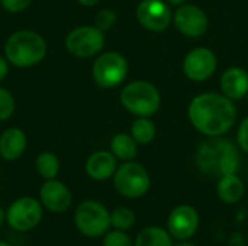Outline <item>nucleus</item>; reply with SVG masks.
Listing matches in <instances>:
<instances>
[{
    "label": "nucleus",
    "mask_w": 248,
    "mask_h": 246,
    "mask_svg": "<svg viewBox=\"0 0 248 246\" xmlns=\"http://www.w3.org/2000/svg\"><path fill=\"white\" fill-rule=\"evenodd\" d=\"M192 125L206 136H221L235 123L237 109L231 99L217 93L196 96L189 106Z\"/></svg>",
    "instance_id": "f257e3e1"
},
{
    "label": "nucleus",
    "mask_w": 248,
    "mask_h": 246,
    "mask_svg": "<svg viewBox=\"0 0 248 246\" xmlns=\"http://www.w3.org/2000/svg\"><path fill=\"white\" fill-rule=\"evenodd\" d=\"M196 165L201 173L208 177L221 178L224 175L235 174L240 167V155L237 146L219 136L201 144L196 154Z\"/></svg>",
    "instance_id": "f03ea898"
},
{
    "label": "nucleus",
    "mask_w": 248,
    "mask_h": 246,
    "mask_svg": "<svg viewBox=\"0 0 248 246\" xmlns=\"http://www.w3.org/2000/svg\"><path fill=\"white\" fill-rule=\"evenodd\" d=\"M6 58L16 67L38 64L46 54V43L41 35L32 30L15 32L4 46Z\"/></svg>",
    "instance_id": "7ed1b4c3"
},
{
    "label": "nucleus",
    "mask_w": 248,
    "mask_h": 246,
    "mask_svg": "<svg viewBox=\"0 0 248 246\" xmlns=\"http://www.w3.org/2000/svg\"><path fill=\"white\" fill-rule=\"evenodd\" d=\"M121 101L132 115L148 117L160 107V93L148 81H134L122 90Z\"/></svg>",
    "instance_id": "20e7f679"
},
{
    "label": "nucleus",
    "mask_w": 248,
    "mask_h": 246,
    "mask_svg": "<svg viewBox=\"0 0 248 246\" xmlns=\"http://www.w3.org/2000/svg\"><path fill=\"white\" fill-rule=\"evenodd\" d=\"M74 225L84 236L100 238L109 232V228H112L110 213L102 203L87 200L76 209Z\"/></svg>",
    "instance_id": "39448f33"
},
{
    "label": "nucleus",
    "mask_w": 248,
    "mask_h": 246,
    "mask_svg": "<svg viewBox=\"0 0 248 246\" xmlns=\"http://www.w3.org/2000/svg\"><path fill=\"white\" fill-rule=\"evenodd\" d=\"M113 186L121 196L126 199H140L148 193L151 180L141 164L125 161L113 174Z\"/></svg>",
    "instance_id": "423d86ee"
},
{
    "label": "nucleus",
    "mask_w": 248,
    "mask_h": 246,
    "mask_svg": "<svg viewBox=\"0 0 248 246\" xmlns=\"http://www.w3.org/2000/svg\"><path fill=\"white\" fill-rule=\"evenodd\" d=\"M128 62L118 52H106L94 61L93 78L100 87H116L125 80Z\"/></svg>",
    "instance_id": "0eeeda50"
},
{
    "label": "nucleus",
    "mask_w": 248,
    "mask_h": 246,
    "mask_svg": "<svg viewBox=\"0 0 248 246\" xmlns=\"http://www.w3.org/2000/svg\"><path fill=\"white\" fill-rule=\"evenodd\" d=\"M42 204L32 197L17 199L10 204L6 213V220L13 231L29 232L35 229L42 219Z\"/></svg>",
    "instance_id": "6e6552de"
},
{
    "label": "nucleus",
    "mask_w": 248,
    "mask_h": 246,
    "mask_svg": "<svg viewBox=\"0 0 248 246\" xmlns=\"http://www.w3.org/2000/svg\"><path fill=\"white\" fill-rule=\"evenodd\" d=\"M105 45V36L100 29L96 26H80L71 30L65 39V48L70 54L78 58H89Z\"/></svg>",
    "instance_id": "1a4fd4ad"
},
{
    "label": "nucleus",
    "mask_w": 248,
    "mask_h": 246,
    "mask_svg": "<svg viewBox=\"0 0 248 246\" xmlns=\"http://www.w3.org/2000/svg\"><path fill=\"white\" fill-rule=\"evenodd\" d=\"M199 225L201 217L198 210L190 204H180L170 212L166 229L173 239L187 241L196 235Z\"/></svg>",
    "instance_id": "9d476101"
},
{
    "label": "nucleus",
    "mask_w": 248,
    "mask_h": 246,
    "mask_svg": "<svg viewBox=\"0 0 248 246\" xmlns=\"http://www.w3.org/2000/svg\"><path fill=\"white\" fill-rule=\"evenodd\" d=\"M137 19L145 29L161 32L171 22V10L163 0H142L137 7Z\"/></svg>",
    "instance_id": "9b49d317"
},
{
    "label": "nucleus",
    "mask_w": 248,
    "mask_h": 246,
    "mask_svg": "<svg viewBox=\"0 0 248 246\" xmlns=\"http://www.w3.org/2000/svg\"><path fill=\"white\" fill-rule=\"evenodd\" d=\"M217 70V57L208 48L192 49L183 62V71L192 81H205Z\"/></svg>",
    "instance_id": "f8f14e48"
},
{
    "label": "nucleus",
    "mask_w": 248,
    "mask_h": 246,
    "mask_svg": "<svg viewBox=\"0 0 248 246\" xmlns=\"http://www.w3.org/2000/svg\"><path fill=\"white\" fill-rule=\"evenodd\" d=\"M173 22L177 30L186 36L198 38L202 36L208 29V16L205 12L195 4L180 6L173 16Z\"/></svg>",
    "instance_id": "ddd939ff"
},
{
    "label": "nucleus",
    "mask_w": 248,
    "mask_h": 246,
    "mask_svg": "<svg viewBox=\"0 0 248 246\" xmlns=\"http://www.w3.org/2000/svg\"><path fill=\"white\" fill-rule=\"evenodd\" d=\"M41 204L54 213H64L71 206V193L65 184L55 178L48 180L42 184L39 191Z\"/></svg>",
    "instance_id": "4468645a"
},
{
    "label": "nucleus",
    "mask_w": 248,
    "mask_h": 246,
    "mask_svg": "<svg viewBox=\"0 0 248 246\" xmlns=\"http://www.w3.org/2000/svg\"><path fill=\"white\" fill-rule=\"evenodd\" d=\"M118 168L116 157L108 151H97L92 154L86 162V173L92 180L103 181L110 178Z\"/></svg>",
    "instance_id": "2eb2a0df"
},
{
    "label": "nucleus",
    "mask_w": 248,
    "mask_h": 246,
    "mask_svg": "<svg viewBox=\"0 0 248 246\" xmlns=\"http://www.w3.org/2000/svg\"><path fill=\"white\" fill-rule=\"evenodd\" d=\"M221 90L231 100L243 99L248 93V72L244 68L231 67L221 77Z\"/></svg>",
    "instance_id": "dca6fc26"
},
{
    "label": "nucleus",
    "mask_w": 248,
    "mask_h": 246,
    "mask_svg": "<svg viewBox=\"0 0 248 246\" xmlns=\"http://www.w3.org/2000/svg\"><path fill=\"white\" fill-rule=\"evenodd\" d=\"M26 148V136L17 128L6 129L0 136V155L7 159L13 161L17 159Z\"/></svg>",
    "instance_id": "f3484780"
},
{
    "label": "nucleus",
    "mask_w": 248,
    "mask_h": 246,
    "mask_svg": "<svg viewBox=\"0 0 248 246\" xmlns=\"http://www.w3.org/2000/svg\"><path fill=\"white\" fill-rule=\"evenodd\" d=\"M217 193H218V197L224 203L235 204L244 197L246 186L237 174H230V175H224L219 178Z\"/></svg>",
    "instance_id": "a211bd4d"
},
{
    "label": "nucleus",
    "mask_w": 248,
    "mask_h": 246,
    "mask_svg": "<svg viewBox=\"0 0 248 246\" xmlns=\"http://www.w3.org/2000/svg\"><path fill=\"white\" fill-rule=\"evenodd\" d=\"M134 246H173V238L166 228L147 226L137 235Z\"/></svg>",
    "instance_id": "6ab92c4d"
},
{
    "label": "nucleus",
    "mask_w": 248,
    "mask_h": 246,
    "mask_svg": "<svg viewBox=\"0 0 248 246\" xmlns=\"http://www.w3.org/2000/svg\"><path fill=\"white\" fill-rule=\"evenodd\" d=\"M112 154L122 161H131L137 155V142L132 136L119 133L110 142Z\"/></svg>",
    "instance_id": "aec40b11"
},
{
    "label": "nucleus",
    "mask_w": 248,
    "mask_h": 246,
    "mask_svg": "<svg viewBox=\"0 0 248 246\" xmlns=\"http://www.w3.org/2000/svg\"><path fill=\"white\" fill-rule=\"evenodd\" d=\"M131 136L137 144L147 145L155 138V126L147 117H138L131 126Z\"/></svg>",
    "instance_id": "412c9836"
},
{
    "label": "nucleus",
    "mask_w": 248,
    "mask_h": 246,
    "mask_svg": "<svg viewBox=\"0 0 248 246\" xmlns=\"http://www.w3.org/2000/svg\"><path fill=\"white\" fill-rule=\"evenodd\" d=\"M36 171L45 180H52L60 171L58 158L52 152H42L36 158Z\"/></svg>",
    "instance_id": "4be33fe9"
},
{
    "label": "nucleus",
    "mask_w": 248,
    "mask_h": 246,
    "mask_svg": "<svg viewBox=\"0 0 248 246\" xmlns=\"http://www.w3.org/2000/svg\"><path fill=\"white\" fill-rule=\"evenodd\" d=\"M135 225V213L128 207H116L110 213V226L118 231H129Z\"/></svg>",
    "instance_id": "5701e85b"
},
{
    "label": "nucleus",
    "mask_w": 248,
    "mask_h": 246,
    "mask_svg": "<svg viewBox=\"0 0 248 246\" xmlns=\"http://www.w3.org/2000/svg\"><path fill=\"white\" fill-rule=\"evenodd\" d=\"M103 246H134V241L125 231L113 229L105 235Z\"/></svg>",
    "instance_id": "b1692460"
},
{
    "label": "nucleus",
    "mask_w": 248,
    "mask_h": 246,
    "mask_svg": "<svg viewBox=\"0 0 248 246\" xmlns=\"http://www.w3.org/2000/svg\"><path fill=\"white\" fill-rule=\"evenodd\" d=\"M116 13L110 9H103L100 10L96 17H94V23H96V28L100 29L102 32L103 30H109L113 28V25L116 23Z\"/></svg>",
    "instance_id": "393cba45"
},
{
    "label": "nucleus",
    "mask_w": 248,
    "mask_h": 246,
    "mask_svg": "<svg viewBox=\"0 0 248 246\" xmlns=\"http://www.w3.org/2000/svg\"><path fill=\"white\" fill-rule=\"evenodd\" d=\"M13 110H15V99L6 88L0 87V120L9 119Z\"/></svg>",
    "instance_id": "a878e982"
},
{
    "label": "nucleus",
    "mask_w": 248,
    "mask_h": 246,
    "mask_svg": "<svg viewBox=\"0 0 248 246\" xmlns=\"http://www.w3.org/2000/svg\"><path fill=\"white\" fill-rule=\"evenodd\" d=\"M31 1L32 0H1V4L7 12L17 13V12L25 10L31 4Z\"/></svg>",
    "instance_id": "bb28decb"
},
{
    "label": "nucleus",
    "mask_w": 248,
    "mask_h": 246,
    "mask_svg": "<svg viewBox=\"0 0 248 246\" xmlns=\"http://www.w3.org/2000/svg\"><path fill=\"white\" fill-rule=\"evenodd\" d=\"M238 145L240 148L248 154V117H246L238 129Z\"/></svg>",
    "instance_id": "cd10ccee"
},
{
    "label": "nucleus",
    "mask_w": 248,
    "mask_h": 246,
    "mask_svg": "<svg viewBox=\"0 0 248 246\" xmlns=\"http://www.w3.org/2000/svg\"><path fill=\"white\" fill-rule=\"evenodd\" d=\"M7 70H9V67H7V62H6V59L0 57V80H3V78L6 77V74H7Z\"/></svg>",
    "instance_id": "c85d7f7f"
},
{
    "label": "nucleus",
    "mask_w": 248,
    "mask_h": 246,
    "mask_svg": "<svg viewBox=\"0 0 248 246\" xmlns=\"http://www.w3.org/2000/svg\"><path fill=\"white\" fill-rule=\"evenodd\" d=\"M77 1L83 6H94V4H97L99 0H77Z\"/></svg>",
    "instance_id": "c756f323"
},
{
    "label": "nucleus",
    "mask_w": 248,
    "mask_h": 246,
    "mask_svg": "<svg viewBox=\"0 0 248 246\" xmlns=\"http://www.w3.org/2000/svg\"><path fill=\"white\" fill-rule=\"evenodd\" d=\"M173 246H196L195 244H192V242H189V239L187 241H177V244H173Z\"/></svg>",
    "instance_id": "7c9ffc66"
},
{
    "label": "nucleus",
    "mask_w": 248,
    "mask_h": 246,
    "mask_svg": "<svg viewBox=\"0 0 248 246\" xmlns=\"http://www.w3.org/2000/svg\"><path fill=\"white\" fill-rule=\"evenodd\" d=\"M4 220H6V213H4V212H3V209L0 207V228L3 226Z\"/></svg>",
    "instance_id": "2f4dec72"
},
{
    "label": "nucleus",
    "mask_w": 248,
    "mask_h": 246,
    "mask_svg": "<svg viewBox=\"0 0 248 246\" xmlns=\"http://www.w3.org/2000/svg\"><path fill=\"white\" fill-rule=\"evenodd\" d=\"M171 4H183L185 1H187V0H169Z\"/></svg>",
    "instance_id": "473e14b6"
},
{
    "label": "nucleus",
    "mask_w": 248,
    "mask_h": 246,
    "mask_svg": "<svg viewBox=\"0 0 248 246\" xmlns=\"http://www.w3.org/2000/svg\"><path fill=\"white\" fill-rule=\"evenodd\" d=\"M0 246H12L10 244H7V242H3V241H0Z\"/></svg>",
    "instance_id": "72a5a7b5"
},
{
    "label": "nucleus",
    "mask_w": 248,
    "mask_h": 246,
    "mask_svg": "<svg viewBox=\"0 0 248 246\" xmlns=\"http://www.w3.org/2000/svg\"><path fill=\"white\" fill-rule=\"evenodd\" d=\"M247 96H248V93H247Z\"/></svg>",
    "instance_id": "f704fd0d"
}]
</instances>
